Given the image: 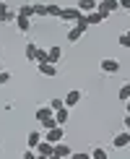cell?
<instances>
[{"mask_svg": "<svg viewBox=\"0 0 130 159\" xmlns=\"http://www.w3.org/2000/svg\"><path fill=\"white\" fill-rule=\"evenodd\" d=\"M34 117H37V123L42 125L44 130H50V128H55V125H57V123H55V112H52L50 107H39Z\"/></svg>", "mask_w": 130, "mask_h": 159, "instance_id": "1", "label": "cell"}, {"mask_svg": "<svg viewBox=\"0 0 130 159\" xmlns=\"http://www.w3.org/2000/svg\"><path fill=\"white\" fill-rule=\"evenodd\" d=\"M96 11H99L104 18H109L115 11H120V0H99V3H96Z\"/></svg>", "mask_w": 130, "mask_h": 159, "instance_id": "2", "label": "cell"}, {"mask_svg": "<svg viewBox=\"0 0 130 159\" xmlns=\"http://www.w3.org/2000/svg\"><path fill=\"white\" fill-rule=\"evenodd\" d=\"M65 138V130H63V125H55V128H50L47 133H44V141L47 143H60Z\"/></svg>", "mask_w": 130, "mask_h": 159, "instance_id": "3", "label": "cell"}, {"mask_svg": "<svg viewBox=\"0 0 130 159\" xmlns=\"http://www.w3.org/2000/svg\"><path fill=\"white\" fill-rule=\"evenodd\" d=\"M83 13L78 11V8H63V13H60V21H65V24H78V18H81Z\"/></svg>", "mask_w": 130, "mask_h": 159, "instance_id": "4", "label": "cell"}, {"mask_svg": "<svg viewBox=\"0 0 130 159\" xmlns=\"http://www.w3.org/2000/svg\"><path fill=\"white\" fill-rule=\"evenodd\" d=\"M8 21H16V11H13L8 3L0 0V24H8Z\"/></svg>", "mask_w": 130, "mask_h": 159, "instance_id": "5", "label": "cell"}, {"mask_svg": "<svg viewBox=\"0 0 130 159\" xmlns=\"http://www.w3.org/2000/svg\"><path fill=\"white\" fill-rule=\"evenodd\" d=\"M99 68L104 70V73H117V70H120V60H115V57H104V60L99 63Z\"/></svg>", "mask_w": 130, "mask_h": 159, "instance_id": "6", "label": "cell"}, {"mask_svg": "<svg viewBox=\"0 0 130 159\" xmlns=\"http://www.w3.org/2000/svg\"><path fill=\"white\" fill-rule=\"evenodd\" d=\"M112 146H115V149H128V146H130V130L117 133V136L112 138Z\"/></svg>", "mask_w": 130, "mask_h": 159, "instance_id": "7", "label": "cell"}, {"mask_svg": "<svg viewBox=\"0 0 130 159\" xmlns=\"http://www.w3.org/2000/svg\"><path fill=\"white\" fill-rule=\"evenodd\" d=\"M52 154L55 157H60V159H70V154H73V151H70V146L68 143H52Z\"/></svg>", "mask_w": 130, "mask_h": 159, "instance_id": "8", "label": "cell"}, {"mask_svg": "<svg viewBox=\"0 0 130 159\" xmlns=\"http://www.w3.org/2000/svg\"><path fill=\"white\" fill-rule=\"evenodd\" d=\"M63 102H65V107H68V110H70V107H76V104L81 102V91H78V89H73V91H68V97H65Z\"/></svg>", "mask_w": 130, "mask_h": 159, "instance_id": "9", "label": "cell"}, {"mask_svg": "<svg viewBox=\"0 0 130 159\" xmlns=\"http://www.w3.org/2000/svg\"><path fill=\"white\" fill-rule=\"evenodd\" d=\"M39 73L47 76V78H55V76H57V65H52V63H39Z\"/></svg>", "mask_w": 130, "mask_h": 159, "instance_id": "10", "label": "cell"}, {"mask_svg": "<svg viewBox=\"0 0 130 159\" xmlns=\"http://www.w3.org/2000/svg\"><path fill=\"white\" fill-rule=\"evenodd\" d=\"M16 26H18V31H21V34H29V31H31V18L16 16Z\"/></svg>", "mask_w": 130, "mask_h": 159, "instance_id": "11", "label": "cell"}, {"mask_svg": "<svg viewBox=\"0 0 130 159\" xmlns=\"http://www.w3.org/2000/svg\"><path fill=\"white\" fill-rule=\"evenodd\" d=\"M60 57H63V47H57V44H55V47L47 50V63L57 65V60H60Z\"/></svg>", "mask_w": 130, "mask_h": 159, "instance_id": "12", "label": "cell"}, {"mask_svg": "<svg viewBox=\"0 0 130 159\" xmlns=\"http://www.w3.org/2000/svg\"><path fill=\"white\" fill-rule=\"evenodd\" d=\"M96 3H99V0H78L76 8L81 13H91V11H96Z\"/></svg>", "mask_w": 130, "mask_h": 159, "instance_id": "13", "label": "cell"}, {"mask_svg": "<svg viewBox=\"0 0 130 159\" xmlns=\"http://www.w3.org/2000/svg\"><path fill=\"white\" fill-rule=\"evenodd\" d=\"M83 16H86V21H89V26H99L102 21H107V18L102 16L99 11H91V13H83Z\"/></svg>", "mask_w": 130, "mask_h": 159, "instance_id": "14", "label": "cell"}, {"mask_svg": "<svg viewBox=\"0 0 130 159\" xmlns=\"http://www.w3.org/2000/svg\"><path fill=\"white\" fill-rule=\"evenodd\" d=\"M34 151H37V157H50V154H52V143H47V141L42 138V141L37 143V149H34Z\"/></svg>", "mask_w": 130, "mask_h": 159, "instance_id": "15", "label": "cell"}, {"mask_svg": "<svg viewBox=\"0 0 130 159\" xmlns=\"http://www.w3.org/2000/svg\"><path fill=\"white\" fill-rule=\"evenodd\" d=\"M42 138H44V136L39 133V130H31V133L26 136V143H29V149H37V143L42 141Z\"/></svg>", "mask_w": 130, "mask_h": 159, "instance_id": "16", "label": "cell"}, {"mask_svg": "<svg viewBox=\"0 0 130 159\" xmlns=\"http://www.w3.org/2000/svg\"><path fill=\"white\" fill-rule=\"evenodd\" d=\"M68 117H70V110H68V107H63V110L55 112V123H57V125H65V123H68Z\"/></svg>", "mask_w": 130, "mask_h": 159, "instance_id": "17", "label": "cell"}, {"mask_svg": "<svg viewBox=\"0 0 130 159\" xmlns=\"http://www.w3.org/2000/svg\"><path fill=\"white\" fill-rule=\"evenodd\" d=\"M16 16H26V18H31V16H34V5H31V3H24L21 8L16 11Z\"/></svg>", "mask_w": 130, "mask_h": 159, "instance_id": "18", "label": "cell"}, {"mask_svg": "<svg viewBox=\"0 0 130 159\" xmlns=\"http://www.w3.org/2000/svg\"><path fill=\"white\" fill-rule=\"evenodd\" d=\"M81 37H83V29H81V26H73V29L68 31V42H70V44H73V42H78Z\"/></svg>", "mask_w": 130, "mask_h": 159, "instance_id": "19", "label": "cell"}, {"mask_svg": "<svg viewBox=\"0 0 130 159\" xmlns=\"http://www.w3.org/2000/svg\"><path fill=\"white\" fill-rule=\"evenodd\" d=\"M37 50H39V47H37L34 42H29V44H26V60H31V63H34V60H37Z\"/></svg>", "mask_w": 130, "mask_h": 159, "instance_id": "20", "label": "cell"}, {"mask_svg": "<svg viewBox=\"0 0 130 159\" xmlns=\"http://www.w3.org/2000/svg\"><path fill=\"white\" fill-rule=\"evenodd\" d=\"M117 99H120V102H128V99H130V84L120 86V91H117Z\"/></svg>", "mask_w": 130, "mask_h": 159, "instance_id": "21", "label": "cell"}, {"mask_svg": "<svg viewBox=\"0 0 130 159\" xmlns=\"http://www.w3.org/2000/svg\"><path fill=\"white\" fill-rule=\"evenodd\" d=\"M60 13H63V8H60V5H55V3H50V5H47V16L60 18Z\"/></svg>", "mask_w": 130, "mask_h": 159, "instance_id": "22", "label": "cell"}, {"mask_svg": "<svg viewBox=\"0 0 130 159\" xmlns=\"http://www.w3.org/2000/svg\"><path fill=\"white\" fill-rule=\"evenodd\" d=\"M91 159H109V154H107V149H102V146H96L94 151H91Z\"/></svg>", "mask_w": 130, "mask_h": 159, "instance_id": "23", "label": "cell"}, {"mask_svg": "<svg viewBox=\"0 0 130 159\" xmlns=\"http://www.w3.org/2000/svg\"><path fill=\"white\" fill-rule=\"evenodd\" d=\"M47 107H50L52 112H57V110H63V107H65V102H63V99H50Z\"/></svg>", "mask_w": 130, "mask_h": 159, "instance_id": "24", "label": "cell"}, {"mask_svg": "<svg viewBox=\"0 0 130 159\" xmlns=\"http://www.w3.org/2000/svg\"><path fill=\"white\" fill-rule=\"evenodd\" d=\"M34 63H37V65H39V63H47V50L39 47V50H37V60H34Z\"/></svg>", "mask_w": 130, "mask_h": 159, "instance_id": "25", "label": "cell"}, {"mask_svg": "<svg viewBox=\"0 0 130 159\" xmlns=\"http://www.w3.org/2000/svg\"><path fill=\"white\" fill-rule=\"evenodd\" d=\"M34 16H47V5L37 3V5H34Z\"/></svg>", "mask_w": 130, "mask_h": 159, "instance_id": "26", "label": "cell"}, {"mask_svg": "<svg viewBox=\"0 0 130 159\" xmlns=\"http://www.w3.org/2000/svg\"><path fill=\"white\" fill-rule=\"evenodd\" d=\"M11 81V70H0V86H5Z\"/></svg>", "mask_w": 130, "mask_h": 159, "instance_id": "27", "label": "cell"}, {"mask_svg": "<svg viewBox=\"0 0 130 159\" xmlns=\"http://www.w3.org/2000/svg\"><path fill=\"white\" fill-rule=\"evenodd\" d=\"M117 42H120V47H128V50H130V37H128V31H125L120 39H117Z\"/></svg>", "mask_w": 130, "mask_h": 159, "instance_id": "28", "label": "cell"}, {"mask_svg": "<svg viewBox=\"0 0 130 159\" xmlns=\"http://www.w3.org/2000/svg\"><path fill=\"white\" fill-rule=\"evenodd\" d=\"M70 159H91V154H86V151H78V154H70Z\"/></svg>", "mask_w": 130, "mask_h": 159, "instance_id": "29", "label": "cell"}, {"mask_svg": "<svg viewBox=\"0 0 130 159\" xmlns=\"http://www.w3.org/2000/svg\"><path fill=\"white\" fill-rule=\"evenodd\" d=\"M24 159H37V151L34 149H26L24 151Z\"/></svg>", "mask_w": 130, "mask_h": 159, "instance_id": "30", "label": "cell"}, {"mask_svg": "<svg viewBox=\"0 0 130 159\" xmlns=\"http://www.w3.org/2000/svg\"><path fill=\"white\" fill-rule=\"evenodd\" d=\"M120 8L122 11H130V0H120Z\"/></svg>", "mask_w": 130, "mask_h": 159, "instance_id": "31", "label": "cell"}, {"mask_svg": "<svg viewBox=\"0 0 130 159\" xmlns=\"http://www.w3.org/2000/svg\"><path fill=\"white\" fill-rule=\"evenodd\" d=\"M122 123H125V130H130V115H125V120H122Z\"/></svg>", "mask_w": 130, "mask_h": 159, "instance_id": "32", "label": "cell"}, {"mask_svg": "<svg viewBox=\"0 0 130 159\" xmlns=\"http://www.w3.org/2000/svg\"><path fill=\"white\" fill-rule=\"evenodd\" d=\"M125 110H128V115H130V99H128V102H125Z\"/></svg>", "mask_w": 130, "mask_h": 159, "instance_id": "33", "label": "cell"}, {"mask_svg": "<svg viewBox=\"0 0 130 159\" xmlns=\"http://www.w3.org/2000/svg\"><path fill=\"white\" fill-rule=\"evenodd\" d=\"M0 63H3V52H0Z\"/></svg>", "mask_w": 130, "mask_h": 159, "instance_id": "34", "label": "cell"}, {"mask_svg": "<svg viewBox=\"0 0 130 159\" xmlns=\"http://www.w3.org/2000/svg\"><path fill=\"white\" fill-rule=\"evenodd\" d=\"M128 37H130V31H128Z\"/></svg>", "mask_w": 130, "mask_h": 159, "instance_id": "35", "label": "cell"}]
</instances>
